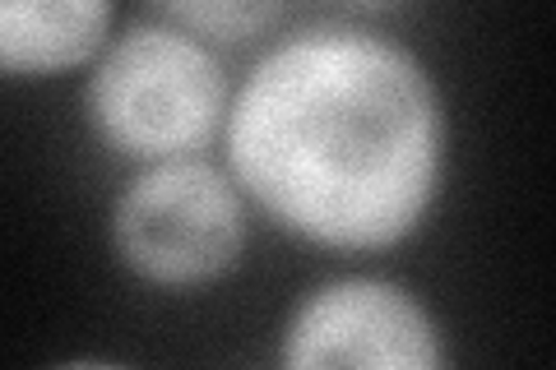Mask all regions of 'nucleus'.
Listing matches in <instances>:
<instances>
[{
    "mask_svg": "<svg viewBox=\"0 0 556 370\" xmlns=\"http://www.w3.org/2000/svg\"><path fill=\"white\" fill-rule=\"evenodd\" d=\"M232 88L237 69L228 56L149 5L121 14L79 75V120L89 144L121 171L214 157Z\"/></svg>",
    "mask_w": 556,
    "mask_h": 370,
    "instance_id": "f03ea898",
    "label": "nucleus"
},
{
    "mask_svg": "<svg viewBox=\"0 0 556 370\" xmlns=\"http://www.w3.org/2000/svg\"><path fill=\"white\" fill-rule=\"evenodd\" d=\"M274 370H455V347L422 288L348 264L292 296L274 333Z\"/></svg>",
    "mask_w": 556,
    "mask_h": 370,
    "instance_id": "20e7f679",
    "label": "nucleus"
},
{
    "mask_svg": "<svg viewBox=\"0 0 556 370\" xmlns=\"http://www.w3.org/2000/svg\"><path fill=\"white\" fill-rule=\"evenodd\" d=\"M218 163L269 232L371 264L441 214L455 112L404 33L367 14H298L237 69Z\"/></svg>",
    "mask_w": 556,
    "mask_h": 370,
    "instance_id": "f257e3e1",
    "label": "nucleus"
},
{
    "mask_svg": "<svg viewBox=\"0 0 556 370\" xmlns=\"http://www.w3.org/2000/svg\"><path fill=\"white\" fill-rule=\"evenodd\" d=\"M255 214L228 167L181 157L126 171L108 204V251L144 292L195 296L223 288L251 255Z\"/></svg>",
    "mask_w": 556,
    "mask_h": 370,
    "instance_id": "7ed1b4c3",
    "label": "nucleus"
},
{
    "mask_svg": "<svg viewBox=\"0 0 556 370\" xmlns=\"http://www.w3.org/2000/svg\"><path fill=\"white\" fill-rule=\"evenodd\" d=\"M42 370H139L135 361H121V357H108V352H79V357H61Z\"/></svg>",
    "mask_w": 556,
    "mask_h": 370,
    "instance_id": "0eeeda50",
    "label": "nucleus"
},
{
    "mask_svg": "<svg viewBox=\"0 0 556 370\" xmlns=\"http://www.w3.org/2000/svg\"><path fill=\"white\" fill-rule=\"evenodd\" d=\"M159 10L228 61L237 56L251 61L260 47L274 42L302 14L298 5H283V0H167Z\"/></svg>",
    "mask_w": 556,
    "mask_h": 370,
    "instance_id": "423d86ee",
    "label": "nucleus"
},
{
    "mask_svg": "<svg viewBox=\"0 0 556 370\" xmlns=\"http://www.w3.org/2000/svg\"><path fill=\"white\" fill-rule=\"evenodd\" d=\"M121 14L112 0H0V79H79Z\"/></svg>",
    "mask_w": 556,
    "mask_h": 370,
    "instance_id": "39448f33",
    "label": "nucleus"
}]
</instances>
